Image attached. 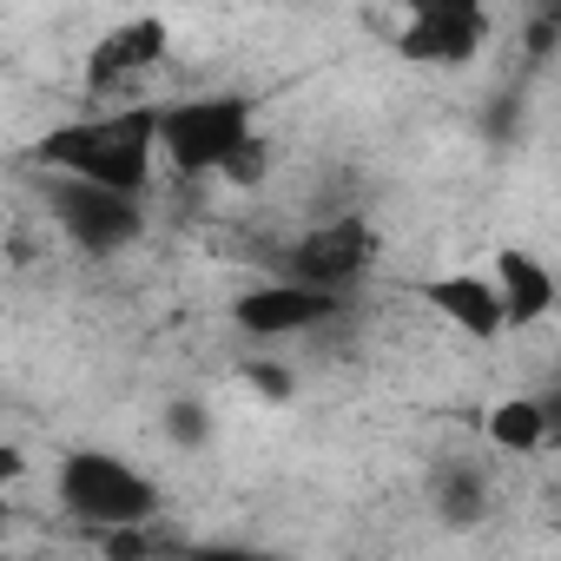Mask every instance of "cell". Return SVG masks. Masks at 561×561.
I'll list each match as a JSON object with an SVG mask.
<instances>
[{"instance_id":"obj_1","label":"cell","mask_w":561,"mask_h":561,"mask_svg":"<svg viewBox=\"0 0 561 561\" xmlns=\"http://www.w3.org/2000/svg\"><path fill=\"white\" fill-rule=\"evenodd\" d=\"M34 165L47 179H87L106 192L146 198L159 185V100H93V113L60 119L34 139Z\"/></svg>"},{"instance_id":"obj_2","label":"cell","mask_w":561,"mask_h":561,"mask_svg":"<svg viewBox=\"0 0 561 561\" xmlns=\"http://www.w3.org/2000/svg\"><path fill=\"white\" fill-rule=\"evenodd\" d=\"M257 133V100L238 87L159 100V165L172 179H225Z\"/></svg>"},{"instance_id":"obj_3","label":"cell","mask_w":561,"mask_h":561,"mask_svg":"<svg viewBox=\"0 0 561 561\" xmlns=\"http://www.w3.org/2000/svg\"><path fill=\"white\" fill-rule=\"evenodd\" d=\"M54 502L67 515H80L93 535H119V528H146L159 522L165 495L159 476H146L139 462L113 456V449H67L54 469Z\"/></svg>"},{"instance_id":"obj_4","label":"cell","mask_w":561,"mask_h":561,"mask_svg":"<svg viewBox=\"0 0 561 561\" xmlns=\"http://www.w3.org/2000/svg\"><path fill=\"white\" fill-rule=\"evenodd\" d=\"M397 54L423 73H462L489 54L495 41V8L489 0H397Z\"/></svg>"},{"instance_id":"obj_5","label":"cell","mask_w":561,"mask_h":561,"mask_svg":"<svg viewBox=\"0 0 561 561\" xmlns=\"http://www.w3.org/2000/svg\"><path fill=\"white\" fill-rule=\"evenodd\" d=\"M172 47H179V34H172L165 14H126L106 34H93V47L80 60V80H87L93 100H146V87L165 80Z\"/></svg>"},{"instance_id":"obj_6","label":"cell","mask_w":561,"mask_h":561,"mask_svg":"<svg viewBox=\"0 0 561 561\" xmlns=\"http://www.w3.org/2000/svg\"><path fill=\"white\" fill-rule=\"evenodd\" d=\"M377 257H383V231L364 211H331V218H318V225H305L291 238L285 277H305V285H318V291L351 298L364 277L377 271Z\"/></svg>"},{"instance_id":"obj_7","label":"cell","mask_w":561,"mask_h":561,"mask_svg":"<svg viewBox=\"0 0 561 561\" xmlns=\"http://www.w3.org/2000/svg\"><path fill=\"white\" fill-rule=\"evenodd\" d=\"M47 218L67 244H80L87 257H119L146 238V198L133 192H106L87 179H54L47 192Z\"/></svg>"},{"instance_id":"obj_8","label":"cell","mask_w":561,"mask_h":561,"mask_svg":"<svg viewBox=\"0 0 561 561\" xmlns=\"http://www.w3.org/2000/svg\"><path fill=\"white\" fill-rule=\"evenodd\" d=\"M344 305H351V298L318 291V285H305V277H285V271H277V277L251 285V291L231 305V318H238V331L257 337V344H285V337H311V331L337 324Z\"/></svg>"},{"instance_id":"obj_9","label":"cell","mask_w":561,"mask_h":561,"mask_svg":"<svg viewBox=\"0 0 561 561\" xmlns=\"http://www.w3.org/2000/svg\"><path fill=\"white\" fill-rule=\"evenodd\" d=\"M416 298L430 305V318H443L456 337L469 344H502L508 337V318H502V298L489 285L482 264H456V271H436L416 285Z\"/></svg>"},{"instance_id":"obj_10","label":"cell","mask_w":561,"mask_h":561,"mask_svg":"<svg viewBox=\"0 0 561 561\" xmlns=\"http://www.w3.org/2000/svg\"><path fill=\"white\" fill-rule=\"evenodd\" d=\"M482 271H489V285H495V298H502L508 337H515V331H535V324L554 318L561 285H554V264H548L535 244H495V257H489Z\"/></svg>"},{"instance_id":"obj_11","label":"cell","mask_w":561,"mask_h":561,"mask_svg":"<svg viewBox=\"0 0 561 561\" xmlns=\"http://www.w3.org/2000/svg\"><path fill=\"white\" fill-rule=\"evenodd\" d=\"M548 436H554V416H548L541 397H502V403H489V416H482V443H489L495 456H541Z\"/></svg>"},{"instance_id":"obj_12","label":"cell","mask_w":561,"mask_h":561,"mask_svg":"<svg viewBox=\"0 0 561 561\" xmlns=\"http://www.w3.org/2000/svg\"><path fill=\"white\" fill-rule=\"evenodd\" d=\"M436 508H443L449 522H482V508H489V482H482L476 469H443V482H436Z\"/></svg>"},{"instance_id":"obj_13","label":"cell","mask_w":561,"mask_h":561,"mask_svg":"<svg viewBox=\"0 0 561 561\" xmlns=\"http://www.w3.org/2000/svg\"><path fill=\"white\" fill-rule=\"evenodd\" d=\"M244 383L264 390L271 403H291V397H298V377H291V370H277V364H244Z\"/></svg>"},{"instance_id":"obj_14","label":"cell","mask_w":561,"mask_h":561,"mask_svg":"<svg viewBox=\"0 0 561 561\" xmlns=\"http://www.w3.org/2000/svg\"><path fill=\"white\" fill-rule=\"evenodd\" d=\"M27 469H34V462H27V449H21V443H0V489L27 482Z\"/></svg>"},{"instance_id":"obj_15","label":"cell","mask_w":561,"mask_h":561,"mask_svg":"<svg viewBox=\"0 0 561 561\" xmlns=\"http://www.w3.org/2000/svg\"><path fill=\"white\" fill-rule=\"evenodd\" d=\"M172 436H179V443H205V410H198V403H179V410H172Z\"/></svg>"}]
</instances>
